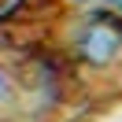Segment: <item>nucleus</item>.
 Segmentation results:
<instances>
[{
    "instance_id": "obj_1",
    "label": "nucleus",
    "mask_w": 122,
    "mask_h": 122,
    "mask_svg": "<svg viewBox=\"0 0 122 122\" xmlns=\"http://www.w3.org/2000/svg\"><path fill=\"white\" fill-rule=\"evenodd\" d=\"M78 89L111 92L122 85V19L115 15H56L48 41Z\"/></svg>"
},
{
    "instance_id": "obj_2",
    "label": "nucleus",
    "mask_w": 122,
    "mask_h": 122,
    "mask_svg": "<svg viewBox=\"0 0 122 122\" xmlns=\"http://www.w3.org/2000/svg\"><path fill=\"white\" fill-rule=\"evenodd\" d=\"M52 15H115L122 19V0H45Z\"/></svg>"
}]
</instances>
